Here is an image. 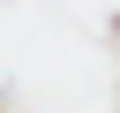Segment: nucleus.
Instances as JSON below:
<instances>
[{"instance_id":"f257e3e1","label":"nucleus","mask_w":120,"mask_h":113,"mask_svg":"<svg viewBox=\"0 0 120 113\" xmlns=\"http://www.w3.org/2000/svg\"><path fill=\"white\" fill-rule=\"evenodd\" d=\"M105 30H112V38H120V8H112V23H105Z\"/></svg>"}]
</instances>
